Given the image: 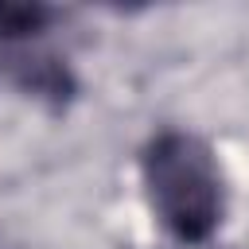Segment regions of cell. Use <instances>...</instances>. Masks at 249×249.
I'll list each match as a JSON object with an SVG mask.
<instances>
[{
	"label": "cell",
	"mask_w": 249,
	"mask_h": 249,
	"mask_svg": "<svg viewBox=\"0 0 249 249\" xmlns=\"http://www.w3.org/2000/svg\"><path fill=\"white\" fill-rule=\"evenodd\" d=\"M140 179L156 222L179 245H206L226 218V179L214 148L183 128L156 132L140 152Z\"/></svg>",
	"instance_id": "obj_1"
},
{
	"label": "cell",
	"mask_w": 249,
	"mask_h": 249,
	"mask_svg": "<svg viewBox=\"0 0 249 249\" xmlns=\"http://www.w3.org/2000/svg\"><path fill=\"white\" fill-rule=\"evenodd\" d=\"M43 35L0 39V74L12 86H19L23 93H35V97H47L51 105H62L74 97V74H70L66 58H58L51 47H43Z\"/></svg>",
	"instance_id": "obj_2"
}]
</instances>
